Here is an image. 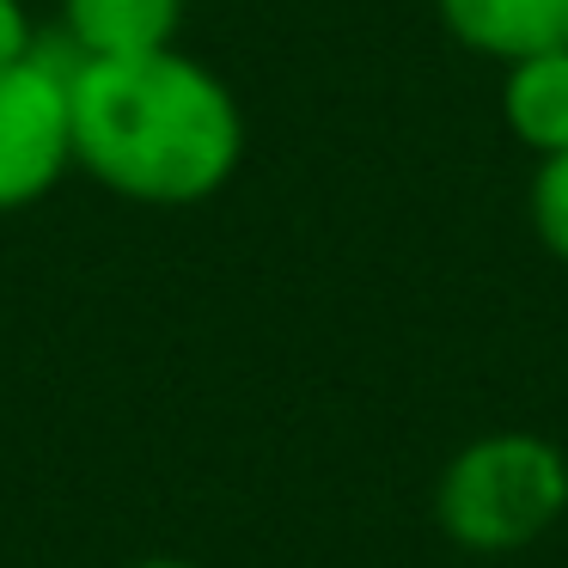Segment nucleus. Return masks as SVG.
I'll return each instance as SVG.
<instances>
[{
    "instance_id": "8",
    "label": "nucleus",
    "mask_w": 568,
    "mask_h": 568,
    "mask_svg": "<svg viewBox=\"0 0 568 568\" xmlns=\"http://www.w3.org/2000/svg\"><path fill=\"white\" fill-rule=\"evenodd\" d=\"M38 50H43V31H38V19H31V7L26 0H0V68L31 62Z\"/></svg>"
},
{
    "instance_id": "4",
    "label": "nucleus",
    "mask_w": 568,
    "mask_h": 568,
    "mask_svg": "<svg viewBox=\"0 0 568 568\" xmlns=\"http://www.w3.org/2000/svg\"><path fill=\"white\" fill-rule=\"evenodd\" d=\"M446 38L489 62H519L568 43V0H434Z\"/></svg>"
},
{
    "instance_id": "2",
    "label": "nucleus",
    "mask_w": 568,
    "mask_h": 568,
    "mask_svg": "<svg viewBox=\"0 0 568 568\" xmlns=\"http://www.w3.org/2000/svg\"><path fill=\"white\" fill-rule=\"evenodd\" d=\"M568 514V453L544 434L495 428L465 440L434 483V519L470 556H514Z\"/></svg>"
},
{
    "instance_id": "9",
    "label": "nucleus",
    "mask_w": 568,
    "mask_h": 568,
    "mask_svg": "<svg viewBox=\"0 0 568 568\" xmlns=\"http://www.w3.org/2000/svg\"><path fill=\"white\" fill-rule=\"evenodd\" d=\"M123 568H202V562H184V556H141V562H123Z\"/></svg>"
},
{
    "instance_id": "6",
    "label": "nucleus",
    "mask_w": 568,
    "mask_h": 568,
    "mask_svg": "<svg viewBox=\"0 0 568 568\" xmlns=\"http://www.w3.org/2000/svg\"><path fill=\"white\" fill-rule=\"evenodd\" d=\"M501 123L526 153H568V43L501 68Z\"/></svg>"
},
{
    "instance_id": "7",
    "label": "nucleus",
    "mask_w": 568,
    "mask_h": 568,
    "mask_svg": "<svg viewBox=\"0 0 568 568\" xmlns=\"http://www.w3.org/2000/svg\"><path fill=\"white\" fill-rule=\"evenodd\" d=\"M526 209H531V233H538V245L568 270V153L538 160L531 190H526Z\"/></svg>"
},
{
    "instance_id": "1",
    "label": "nucleus",
    "mask_w": 568,
    "mask_h": 568,
    "mask_svg": "<svg viewBox=\"0 0 568 568\" xmlns=\"http://www.w3.org/2000/svg\"><path fill=\"white\" fill-rule=\"evenodd\" d=\"M74 165L141 209H196L233 184L245 160V111L196 55L153 50L74 62Z\"/></svg>"
},
{
    "instance_id": "5",
    "label": "nucleus",
    "mask_w": 568,
    "mask_h": 568,
    "mask_svg": "<svg viewBox=\"0 0 568 568\" xmlns=\"http://www.w3.org/2000/svg\"><path fill=\"white\" fill-rule=\"evenodd\" d=\"M184 26V0H62V50L74 62L172 50Z\"/></svg>"
},
{
    "instance_id": "3",
    "label": "nucleus",
    "mask_w": 568,
    "mask_h": 568,
    "mask_svg": "<svg viewBox=\"0 0 568 568\" xmlns=\"http://www.w3.org/2000/svg\"><path fill=\"white\" fill-rule=\"evenodd\" d=\"M74 55L62 38H43L31 62L0 68V214L43 202L74 172Z\"/></svg>"
}]
</instances>
